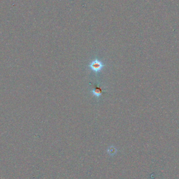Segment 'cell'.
<instances>
[{
  "instance_id": "obj_2",
  "label": "cell",
  "mask_w": 179,
  "mask_h": 179,
  "mask_svg": "<svg viewBox=\"0 0 179 179\" xmlns=\"http://www.w3.org/2000/svg\"><path fill=\"white\" fill-rule=\"evenodd\" d=\"M93 86L94 88L91 92H92L93 95L96 96L97 97H99V96H101L103 92H106V91H103L101 88H100L99 86H95V84H93Z\"/></svg>"
},
{
  "instance_id": "obj_1",
  "label": "cell",
  "mask_w": 179,
  "mask_h": 179,
  "mask_svg": "<svg viewBox=\"0 0 179 179\" xmlns=\"http://www.w3.org/2000/svg\"><path fill=\"white\" fill-rule=\"evenodd\" d=\"M104 66L105 65L102 61H100L96 58L91 61L89 65L90 69L96 74L101 72Z\"/></svg>"
}]
</instances>
